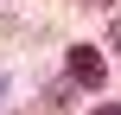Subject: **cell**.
<instances>
[{"label": "cell", "instance_id": "cell-1", "mask_svg": "<svg viewBox=\"0 0 121 115\" xmlns=\"http://www.w3.org/2000/svg\"><path fill=\"white\" fill-rule=\"evenodd\" d=\"M64 70H70V83H77V90H102V58H96V45H70Z\"/></svg>", "mask_w": 121, "mask_h": 115}, {"label": "cell", "instance_id": "cell-2", "mask_svg": "<svg viewBox=\"0 0 121 115\" xmlns=\"http://www.w3.org/2000/svg\"><path fill=\"white\" fill-rule=\"evenodd\" d=\"M108 45H115V58H121V13H115V26H108Z\"/></svg>", "mask_w": 121, "mask_h": 115}, {"label": "cell", "instance_id": "cell-3", "mask_svg": "<svg viewBox=\"0 0 121 115\" xmlns=\"http://www.w3.org/2000/svg\"><path fill=\"white\" fill-rule=\"evenodd\" d=\"M77 6H89V13H108V6H115V0H77Z\"/></svg>", "mask_w": 121, "mask_h": 115}, {"label": "cell", "instance_id": "cell-4", "mask_svg": "<svg viewBox=\"0 0 121 115\" xmlns=\"http://www.w3.org/2000/svg\"><path fill=\"white\" fill-rule=\"evenodd\" d=\"M96 115H121V109H115V102H108V109H96Z\"/></svg>", "mask_w": 121, "mask_h": 115}, {"label": "cell", "instance_id": "cell-5", "mask_svg": "<svg viewBox=\"0 0 121 115\" xmlns=\"http://www.w3.org/2000/svg\"><path fill=\"white\" fill-rule=\"evenodd\" d=\"M0 90H6V77H0Z\"/></svg>", "mask_w": 121, "mask_h": 115}]
</instances>
